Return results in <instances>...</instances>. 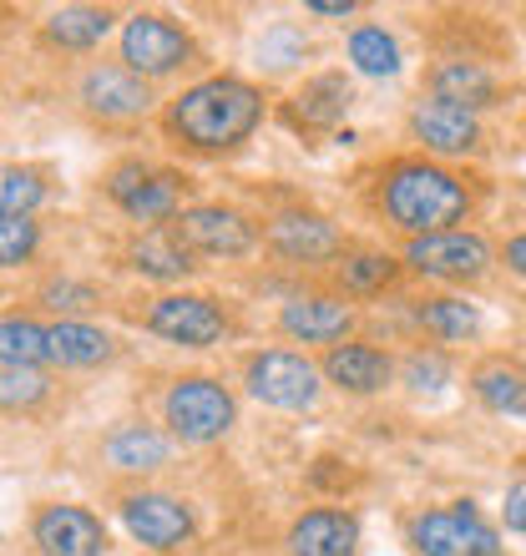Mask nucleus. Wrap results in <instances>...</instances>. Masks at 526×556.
Returning a JSON list of instances; mask_svg holds the SVG:
<instances>
[{"mask_svg":"<svg viewBox=\"0 0 526 556\" xmlns=\"http://www.w3.org/2000/svg\"><path fill=\"white\" fill-rule=\"evenodd\" d=\"M335 278H339V289L350 293V299H375V293H385L394 278H400V264H394L390 253L350 249L335 264Z\"/></svg>","mask_w":526,"mask_h":556,"instance_id":"bb28decb","label":"nucleus"},{"mask_svg":"<svg viewBox=\"0 0 526 556\" xmlns=\"http://www.w3.org/2000/svg\"><path fill=\"white\" fill-rule=\"evenodd\" d=\"M0 400H5V410H36L46 395H51V384H46L41 369L30 365H5V375H0Z\"/></svg>","mask_w":526,"mask_h":556,"instance_id":"473e14b6","label":"nucleus"},{"mask_svg":"<svg viewBox=\"0 0 526 556\" xmlns=\"http://www.w3.org/2000/svg\"><path fill=\"white\" fill-rule=\"evenodd\" d=\"M107 198L127 213L132 223H152V228H173L183 218V177L167 167H147V162H117L107 173Z\"/></svg>","mask_w":526,"mask_h":556,"instance_id":"39448f33","label":"nucleus"},{"mask_svg":"<svg viewBox=\"0 0 526 556\" xmlns=\"http://www.w3.org/2000/svg\"><path fill=\"white\" fill-rule=\"evenodd\" d=\"M350 106H354L350 76L345 72H320V76H309L304 87H299L289 117H293V127H304V132H329L335 122H345Z\"/></svg>","mask_w":526,"mask_h":556,"instance_id":"6ab92c4d","label":"nucleus"},{"mask_svg":"<svg viewBox=\"0 0 526 556\" xmlns=\"http://www.w3.org/2000/svg\"><path fill=\"white\" fill-rule=\"evenodd\" d=\"M410 552L415 556H506L501 531L486 521L471 501L430 506L410 521Z\"/></svg>","mask_w":526,"mask_h":556,"instance_id":"20e7f679","label":"nucleus"},{"mask_svg":"<svg viewBox=\"0 0 526 556\" xmlns=\"http://www.w3.org/2000/svg\"><path fill=\"white\" fill-rule=\"evenodd\" d=\"M320 369H324V380L335 384V390H345V395H380L385 384L394 380L390 354L375 350V344H360V339L324 350V365Z\"/></svg>","mask_w":526,"mask_h":556,"instance_id":"f3484780","label":"nucleus"},{"mask_svg":"<svg viewBox=\"0 0 526 556\" xmlns=\"http://www.w3.org/2000/svg\"><path fill=\"white\" fill-rule=\"evenodd\" d=\"M173 228H177V238H183L192 253H203V258H249V253L259 249V228H253L238 207H223V203L183 207V218H177Z\"/></svg>","mask_w":526,"mask_h":556,"instance_id":"f8f14e48","label":"nucleus"},{"mask_svg":"<svg viewBox=\"0 0 526 556\" xmlns=\"http://www.w3.org/2000/svg\"><path fill=\"white\" fill-rule=\"evenodd\" d=\"M122 527L152 552H177L192 536V511L162 491H127L122 496Z\"/></svg>","mask_w":526,"mask_h":556,"instance_id":"4468645a","label":"nucleus"},{"mask_svg":"<svg viewBox=\"0 0 526 556\" xmlns=\"http://www.w3.org/2000/svg\"><path fill=\"white\" fill-rule=\"evenodd\" d=\"M304 11L309 15H329V21H350V15H354V0H309Z\"/></svg>","mask_w":526,"mask_h":556,"instance_id":"e433bc0d","label":"nucleus"},{"mask_svg":"<svg viewBox=\"0 0 526 556\" xmlns=\"http://www.w3.org/2000/svg\"><path fill=\"white\" fill-rule=\"evenodd\" d=\"M522 466H526V455H522Z\"/></svg>","mask_w":526,"mask_h":556,"instance_id":"58836bf2","label":"nucleus"},{"mask_svg":"<svg viewBox=\"0 0 526 556\" xmlns=\"http://www.w3.org/2000/svg\"><path fill=\"white\" fill-rule=\"evenodd\" d=\"M345 51H350L354 72H365V76H394L400 72V46H394V36L385 26H354L350 41H345Z\"/></svg>","mask_w":526,"mask_h":556,"instance_id":"cd10ccee","label":"nucleus"},{"mask_svg":"<svg viewBox=\"0 0 526 556\" xmlns=\"http://www.w3.org/2000/svg\"><path fill=\"white\" fill-rule=\"evenodd\" d=\"M132 268L142 278H158V283H177V278H188L192 268V249L177 238V228H147L137 243L127 249Z\"/></svg>","mask_w":526,"mask_h":556,"instance_id":"4be33fe9","label":"nucleus"},{"mask_svg":"<svg viewBox=\"0 0 526 556\" xmlns=\"http://www.w3.org/2000/svg\"><path fill=\"white\" fill-rule=\"evenodd\" d=\"M112 21H117V15L107 11V5H61V11H51L41 21V36L51 51L82 56V51H97V46L107 41Z\"/></svg>","mask_w":526,"mask_h":556,"instance_id":"aec40b11","label":"nucleus"},{"mask_svg":"<svg viewBox=\"0 0 526 556\" xmlns=\"http://www.w3.org/2000/svg\"><path fill=\"white\" fill-rule=\"evenodd\" d=\"M167 435H158L152 425H117L112 435H107L102 455L112 470H132V476H147V470L167 466Z\"/></svg>","mask_w":526,"mask_h":556,"instance_id":"b1692460","label":"nucleus"},{"mask_svg":"<svg viewBox=\"0 0 526 556\" xmlns=\"http://www.w3.org/2000/svg\"><path fill=\"white\" fill-rule=\"evenodd\" d=\"M192 51L198 46H192L188 26H177L173 15H162V11H137L122 26V66H132L147 81L192 66Z\"/></svg>","mask_w":526,"mask_h":556,"instance_id":"423d86ee","label":"nucleus"},{"mask_svg":"<svg viewBox=\"0 0 526 556\" xmlns=\"http://www.w3.org/2000/svg\"><path fill=\"white\" fill-rule=\"evenodd\" d=\"M415 324L440 344H466V339L481 334V308L461 293H436V299L415 304Z\"/></svg>","mask_w":526,"mask_h":556,"instance_id":"5701e85b","label":"nucleus"},{"mask_svg":"<svg viewBox=\"0 0 526 556\" xmlns=\"http://www.w3.org/2000/svg\"><path fill=\"white\" fill-rule=\"evenodd\" d=\"M238 400L234 390L213 375H183L162 400V425L173 430L183 445H213L234 430Z\"/></svg>","mask_w":526,"mask_h":556,"instance_id":"7ed1b4c3","label":"nucleus"},{"mask_svg":"<svg viewBox=\"0 0 526 556\" xmlns=\"http://www.w3.org/2000/svg\"><path fill=\"white\" fill-rule=\"evenodd\" d=\"M263 122V91L243 76H208L192 81L188 91H177L167 112H162V132L188 152L218 157L243 147Z\"/></svg>","mask_w":526,"mask_h":556,"instance_id":"f03ea898","label":"nucleus"},{"mask_svg":"<svg viewBox=\"0 0 526 556\" xmlns=\"http://www.w3.org/2000/svg\"><path fill=\"white\" fill-rule=\"evenodd\" d=\"M405 268L440 283H476L491 268V243L476 228H446V233H425L405 243Z\"/></svg>","mask_w":526,"mask_h":556,"instance_id":"1a4fd4ad","label":"nucleus"},{"mask_svg":"<svg viewBox=\"0 0 526 556\" xmlns=\"http://www.w3.org/2000/svg\"><path fill=\"white\" fill-rule=\"evenodd\" d=\"M46 334H51V359L66 369H97L112 359V334L82 319H57Z\"/></svg>","mask_w":526,"mask_h":556,"instance_id":"a878e982","label":"nucleus"},{"mask_svg":"<svg viewBox=\"0 0 526 556\" xmlns=\"http://www.w3.org/2000/svg\"><path fill=\"white\" fill-rule=\"evenodd\" d=\"M309 51L304 41V30L289 26V21H278V26L263 30V41H259V66H268V72H289V66H299Z\"/></svg>","mask_w":526,"mask_h":556,"instance_id":"2f4dec72","label":"nucleus"},{"mask_svg":"<svg viewBox=\"0 0 526 556\" xmlns=\"http://www.w3.org/2000/svg\"><path fill=\"white\" fill-rule=\"evenodd\" d=\"M278 329L293 339V344H350L354 329V308L335 293H293L289 304L278 308Z\"/></svg>","mask_w":526,"mask_h":556,"instance_id":"2eb2a0df","label":"nucleus"},{"mask_svg":"<svg viewBox=\"0 0 526 556\" xmlns=\"http://www.w3.org/2000/svg\"><path fill=\"white\" fill-rule=\"evenodd\" d=\"M501 264L512 268L516 278H526V233H516L512 243H506V249H501Z\"/></svg>","mask_w":526,"mask_h":556,"instance_id":"4c0bfd02","label":"nucleus"},{"mask_svg":"<svg viewBox=\"0 0 526 556\" xmlns=\"http://www.w3.org/2000/svg\"><path fill=\"white\" fill-rule=\"evenodd\" d=\"M410 132L415 142H425V152H436V157H466L481 147V122L476 112L455 102H440V97H421L415 112H410Z\"/></svg>","mask_w":526,"mask_h":556,"instance_id":"dca6fc26","label":"nucleus"},{"mask_svg":"<svg viewBox=\"0 0 526 556\" xmlns=\"http://www.w3.org/2000/svg\"><path fill=\"white\" fill-rule=\"evenodd\" d=\"M320 375L324 369L299 350H259L243 365L249 395L268 410H309L320 400Z\"/></svg>","mask_w":526,"mask_h":556,"instance_id":"0eeeda50","label":"nucleus"},{"mask_svg":"<svg viewBox=\"0 0 526 556\" xmlns=\"http://www.w3.org/2000/svg\"><path fill=\"white\" fill-rule=\"evenodd\" d=\"M142 329L183 350H213L228 334V308L213 293H162L142 314Z\"/></svg>","mask_w":526,"mask_h":556,"instance_id":"6e6552de","label":"nucleus"},{"mask_svg":"<svg viewBox=\"0 0 526 556\" xmlns=\"http://www.w3.org/2000/svg\"><path fill=\"white\" fill-rule=\"evenodd\" d=\"M0 359H5V365L41 369V359H51V334H46L36 319L5 314V324H0Z\"/></svg>","mask_w":526,"mask_h":556,"instance_id":"c85d7f7f","label":"nucleus"},{"mask_svg":"<svg viewBox=\"0 0 526 556\" xmlns=\"http://www.w3.org/2000/svg\"><path fill=\"white\" fill-rule=\"evenodd\" d=\"M425 87H430V97L466 106V112L497 106V76L486 66H476V61H436L430 76H425Z\"/></svg>","mask_w":526,"mask_h":556,"instance_id":"412c9836","label":"nucleus"},{"mask_svg":"<svg viewBox=\"0 0 526 556\" xmlns=\"http://www.w3.org/2000/svg\"><path fill=\"white\" fill-rule=\"evenodd\" d=\"M36 299H41V308H51V314H66V319H72V314H91V308H102V293L91 289V283H82V278H66V274H61V278H46Z\"/></svg>","mask_w":526,"mask_h":556,"instance_id":"7c9ffc66","label":"nucleus"},{"mask_svg":"<svg viewBox=\"0 0 526 556\" xmlns=\"http://www.w3.org/2000/svg\"><path fill=\"white\" fill-rule=\"evenodd\" d=\"M36 218H0V264L5 268H21L30 264L36 253Z\"/></svg>","mask_w":526,"mask_h":556,"instance_id":"72a5a7b5","label":"nucleus"},{"mask_svg":"<svg viewBox=\"0 0 526 556\" xmlns=\"http://www.w3.org/2000/svg\"><path fill=\"white\" fill-rule=\"evenodd\" d=\"M268 249L284 258V264H299V268H314V264H339L345 258V233L335 223L314 213V207H284L268 218Z\"/></svg>","mask_w":526,"mask_h":556,"instance_id":"9b49d317","label":"nucleus"},{"mask_svg":"<svg viewBox=\"0 0 526 556\" xmlns=\"http://www.w3.org/2000/svg\"><path fill=\"white\" fill-rule=\"evenodd\" d=\"M400 375H405L410 390H440V384L451 380V359L440 350H415V354H405Z\"/></svg>","mask_w":526,"mask_h":556,"instance_id":"f704fd0d","label":"nucleus"},{"mask_svg":"<svg viewBox=\"0 0 526 556\" xmlns=\"http://www.w3.org/2000/svg\"><path fill=\"white\" fill-rule=\"evenodd\" d=\"M46 198V177L41 167H5L0 173V207H5V218H30L36 203Z\"/></svg>","mask_w":526,"mask_h":556,"instance_id":"c756f323","label":"nucleus"},{"mask_svg":"<svg viewBox=\"0 0 526 556\" xmlns=\"http://www.w3.org/2000/svg\"><path fill=\"white\" fill-rule=\"evenodd\" d=\"M471 207H476V192H471L466 177L430 157L385 162L380 182H375V213L410 238L461 228L471 218Z\"/></svg>","mask_w":526,"mask_h":556,"instance_id":"f257e3e1","label":"nucleus"},{"mask_svg":"<svg viewBox=\"0 0 526 556\" xmlns=\"http://www.w3.org/2000/svg\"><path fill=\"white\" fill-rule=\"evenodd\" d=\"M471 390L491 415H516L526 420V369L512 359H486L471 369Z\"/></svg>","mask_w":526,"mask_h":556,"instance_id":"393cba45","label":"nucleus"},{"mask_svg":"<svg viewBox=\"0 0 526 556\" xmlns=\"http://www.w3.org/2000/svg\"><path fill=\"white\" fill-rule=\"evenodd\" d=\"M30 542L41 556H107L102 516L72 501H46L30 516Z\"/></svg>","mask_w":526,"mask_h":556,"instance_id":"ddd939ff","label":"nucleus"},{"mask_svg":"<svg viewBox=\"0 0 526 556\" xmlns=\"http://www.w3.org/2000/svg\"><path fill=\"white\" fill-rule=\"evenodd\" d=\"M360 521L339 506H314L289 527V556H354Z\"/></svg>","mask_w":526,"mask_h":556,"instance_id":"a211bd4d","label":"nucleus"},{"mask_svg":"<svg viewBox=\"0 0 526 556\" xmlns=\"http://www.w3.org/2000/svg\"><path fill=\"white\" fill-rule=\"evenodd\" d=\"M501 527L526 536V481L506 485V496H501Z\"/></svg>","mask_w":526,"mask_h":556,"instance_id":"c9c22d12","label":"nucleus"},{"mask_svg":"<svg viewBox=\"0 0 526 556\" xmlns=\"http://www.w3.org/2000/svg\"><path fill=\"white\" fill-rule=\"evenodd\" d=\"M76 102L97 122H137L152 112L158 97H152V81L122 66V61H91L76 81Z\"/></svg>","mask_w":526,"mask_h":556,"instance_id":"9d476101","label":"nucleus"}]
</instances>
